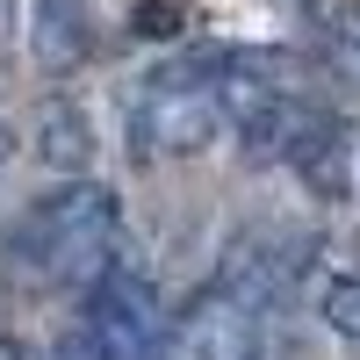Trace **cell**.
<instances>
[{"instance_id": "1", "label": "cell", "mask_w": 360, "mask_h": 360, "mask_svg": "<svg viewBox=\"0 0 360 360\" xmlns=\"http://www.w3.org/2000/svg\"><path fill=\"white\" fill-rule=\"evenodd\" d=\"M22 252L44 281H101L115 252V195L101 180L58 188L37 217L22 224Z\"/></svg>"}, {"instance_id": "2", "label": "cell", "mask_w": 360, "mask_h": 360, "mask_svg": "<svg viewBox=\"0 0 360 360\" xmlns=\"http://www.w3.org/2000/svg\"><path fill=\"white\" fill-rule=\"evenodd\" d=\"M130 130H137V152H166V159L202 152V144L224 130L217 72L173 65V72H159V79H144V86H137V108H130Z\"/></svg>"}, {"instance_id": "7", "label": "cell", "mask_w": 360, "mask_h": 360, "mask_svg": "<svg viewBox=\"0 0 360 360\" xmlns=\"http://www.w3.org/2000/svg\"><path fill=\"white\" fill-rule=\"evenodd\" d=\"M317 303H324V324H332L339 339H353V346H360V274H353V266H339V274H324Z\"/></svg>"}, {"instance_id": "6", "label": "cell", "mask_w": 360, "mask_h": 360, "mask_svg": "<svg viewBox=\"0 0 360 360\" xmlns=\"http://www.w3.org/2000/svg\"><path fill=\"white\" fill-rule=\"evenodd\" d=\"M37 144H44V159H51V166H86V152H94V137H86V115H72V108H51Z\"/></svg>"}, {"instance_id": "3", "label": "cell", "mask_w": 360, "mask_h": 360, "mask_svg": "<svg viewBox=\"0 0 360 360\" xmlns=\"http://www.w3.org/2000/svg\"><path fill=\"white\" fill-rule=\"evenodd\" d=\"M159 339H166V317H159L152 281L130 266H108L86 295V324H79L86 360H152Z\"/></svg>"}, {"instance_id": "9", "label": "cell", "mask_w": 360, "mask_h": 360, "mask_svg": "<svg viewBox=\"0 0 360 360\" xmlns=\"http://www.w3.org/2000/svg\"><path fill=\"white\" fill-rule=\"evenodd\" d=\"M173 29H180L173 0H137V37H173Z\"/></svg>"}, {"instance_id": "4", "label": "cell", "mask_w": 360, "mask_h": 360, "mask_svg": "<svg viewBox=\"0 0 360 360\" xmlns=\"http://www.w3.org/2000/svg\"><path fill=\"white\" fill-rule=\"evenodd\" d=\"M180 346H188V360H259L266 353V324L238 288H209L180 317Z\"/></svg>"}, {"instance_id": "5", "label": "cell", "mask_w": 360, "mask_h": 360, "mask_svg": "<svg viewBox=\"0 0 360 360\" xmlns=\"http://www.w3.org/2000/svg\"><path fill=\"white\" fill-rule=\"evenodd\" d=\"M29 44L51 72H65L86 58L94 44V15H86V0H37V15H29Z\"/></svg>"}, {"instance_id": "8", "label": "cell", "mask_w": 360, "mask_h": 360, "mask_svg": "<svg viewBox=\"0 0 360 360\" xmlns=\"http://www.w3.org/2000/svg\"><path fill=\"white\" fill-rule=\"evenodd\" d=\"M332 58L360 72V0H346V8H332Z\"/></svg>"}]
</instances>
